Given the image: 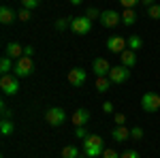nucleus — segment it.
I'll use <instances>...</instances> for the list:
<instances>
[{
  "label": "nucleus",
  "mask_w": 160,
  "mask_h": 158,
  "mask_svg": "<svg viewBox=\"0 0 160 158\" xmlns=\"http://www.w3.org/2000/svg\"><path fill=\"white\" fill-rule=\"evenodd\" d=\"M83 154L88 158H96V156H102L105 152V143H102V137L100 135H90L88 139H83Z\"/></svg>",
  "instance_id": "1"
},
{
  "label": "nucleus",
  "mask_w": 160,
  "mask_h": 158,
  "mask_svg": "<svg viewBox=\"0 0 160 158\" xmlns=\"http://www.w3.org/2000/svg\"><path fill=\"white\" fill-rule=\"evenodd\" d=\"M34 71V62L30 56H22L19 60H15V66H13V75L15 77H30Z\"/></svg>",
  "instance_id": "2"
},
{
  "label": "nucleus",
  "mask_w": 160,
  "mask_h": 158,
  "mask_svg": "<svg viewBox=\"0 0 160 158\" xmlns=\"http://www.w3.org/2000/svg\"><path fill=\"white\" fill-rule=\"evenodd\" d=\"M0 90H2L4 96H15V94L19 92V79L11 73L2 75V77H0Z\"/></svg>",
  "instance_id": "3"
},
{
  "label": "nucleus",
  "mask_w": 160,
  "mask_h": 158,
  "mask_svg": "<svg viewBox=\"0 0 160 158\" xmlns=\"http://www.w3.org/2000/svg\"><path fill=\"white\" fill-rule=\"evenodd\" d=\"M45 122H47L49 126H53V128H58V126H62V124L66 122V111L62 109V107H51V109H47V113H45Z\"/></svg>",
  "instance_id": "4"
},
{
  "label": "nucleus",
  "mask_w": 160,
  "mask_h": 158,
  "mask_svg": "<svg viewBox=\"0 0 160 158\" xmlns=\"http://www.w3.org/2000/svg\"><path fill=\"white\" fill-rule=\"evenodd\" d=\"M141 109L148 111V113L158 111L160 109V94H156V92H145L141 96Z\"/></svg>",
  "instance_id": "5"
},
{
  "label": "nucleus",
  "mask_w": 160,
  "mask_h": 158,
  "mask_svg": "<svg viewBox=\"0 0 160 158\" xmlns=\"http://www.w3.org/2000/svg\"><path fill=\"white\" fill-rule=\"evenodd\" d=\"M109 79H111V84H124V81L130 79V69L124 66V64H115L109 71Z\"/></svg>",
  "instance_id": "6"
},
{
  "label": "nucleus",
  "mask_w": 160,
  "mask_h": 158,
  "mask_svg": "<svg viewBox=\"0 0 160 158\" xmlns=\"http://www.w3.org/2000/svg\"><path fill=\"white\" fill-rule=\"evenodd\" d=\"M71 30L75 34H88L92 30V19H88L86 15H79V17H73V24H71Z\"/></svg>",
  "instance_id": "7"
},
{
  "label": "nucleus",
  "mask_w": 160,
  "mask_h": 158,
  "mask_svg": "<svg viewBox=\"0 0 160 158\" xmlns=\"http://www.w3.org/2000/svg\"><path fill=\"white\" fill-rule=\"evenodd\" d=\"M107 49H109L111 54H118L120 56L124 49H128V41L124 37H118V34L115 37H109L107 38Z\"/></svg>",
  "instance_id": "8"
},
{
  "label": "nucleus",
  "mask_w": 160,
  "mask_h": 158,
  "mask_svg": "<svg viewBox=\"0 0 160 158\" xmlns=\"http://www.w3.org/2000/svg\"><path fill=\"white\" fill-rule=\"evenodd\" d=\"M86 71H83V69H79V66H75V69H71V71H68V77H66V79H68V84L71 85H75V88H81V85L86 84Z\"/></svg>",
  "instance_id": "9"
},
{
  "label": "nucleus",
  "mask_w": 160,
  "mask_h": 158,
  "mask_svg": "<svg viewBox=\"0 0 160 158\" xmlns=\"http://www.w3.org/2000/svg\"><path fill=\"white\" fill-rule=\"evenodd\" d=\"M120 22H122V15L118 11H102V15H100V24L105 28H115Z\"/></svg>",
  "instance_id": "10"
},
{
  "label": "nucleus",
  "mask_w": 160,
  "mask_h": 158,
  "mask_svg": "<svg viewBox=\"0 0 160 158\" xmlns=\"http://www.w3.org/2000/svg\"><path fill=\"white\" fill-rule=\"evenodd\" d=\"M92 71H94L96 77H109V71H111L109 60H105V58H96V60L92 62Z\"/></svg>",
  "instance_id": "11"
},
{
  "label": "nucleus",
  "mask_w": 160,
  "mask_h": 158,
  "mask_svg": "<svg viewBox=\"0 0 160 158\" xmlns=\"http://www.w3.org/2000/svg\"><path fill=\"white\" fill-rule=\"evenodd\" d=\"M4 56H9V58H13V60H19L22 56H24V45H19V43H9L7 45V49H4Z\"/></svg>",
  "instance_id": "12"
},
{
  "label": "nucleus",
  "mask_w": 160,
  "mask_h": 158,
  "mask_svg": "<svg viewBox=\"0 0 160 158\" xmlns=\"http://www.w3.org/2000/svg\"><path fill=\"white\" fill-rule=\"evenodd\" d=\"M15 19H17V13L13 11L11 7H0V24L9 26V24H13Z\"/></svg>",
  "instance_id": "13"
},
{
  "label": "nucleus",
  "mask_w": 160,
  "mask_h": 158,
  "mask_svg": "<svg viewBox=\"0 0 160 158\" xmlns=\"http://www.w3.org/2000/svg\"><path fill=\"white\" fill-rule=\"evenodd\" d=\"M111 137H113V141L124 143V141L130 139V128H126V126H115V130L111 133Z\"/></svg>",
  "instance_id": "14"
},
{
  "label": "nucleus",
  "mask_w": 160,
  "mask_h": 158,
  "mask_svg": "<svg viewBox=\"0 0 160 158\" xmlns=\"http://www.w3.org/2000/svg\"><path fill=\"white\" fill-rule=\"evenodd\" d=\"M88 120H90V113H88V109H77L71 115V122H73L75 126H86Z\"/></svg>",
  "instance_id": "15"
},
{
  "label": "nucleus",
  "mask_w": 160,
  "mask_h": 158,
  "mask_svg": "<svg viewBox=\"0 0 160 158\" xmlns=\"http://www.w3.org/2000/svg\"><path fill=\"white\" fill-rule=\"evenodd\" d=\"M120 62H122L124 66L130 69V66H135V64H137V54L132 51V49H124L122 54H120Z\"/></svg>",
  "instance_id": "16"
},
{
  "label": "nucleus",
  "mask_w": 160,
  "mask_h": 158,
  "mask_svg": "<svg viewBox=\"0 0 160 158\" xmlns=\"http://www.w3.org/2000/svg\"><path fill=\"white\" fill-rule=\"evenodd\" d=\"M96 92L98 94H107L109 92V88H111V79L109 77H96Z\"/></svg>",
  "instance_id": "17"
},
{
  "label": "nucleus",
  "mask_w": 160,
  "mask_h": 158,
  "mask_svg": "<svg viewBox=\"0 0 160 158\" xmlns=\"http://www.w3.org/2000/svg\"><path fill=\"white\" fill-rule=\"evenodd\" d=\"M13 66H15V60L9 58V56H2V60H0V73H2V75H9Z\"/></svg>",
  "instance_id": "18"
},
{
  "label": "nucleus",
  "mask_w": 160,
  "mask_h": 158,
  "mask_svg": "<svg viewBox=\"0 0 160 158\" xmlns=\"http://www.w3.org/2000/svg\"><path fill=\"white\" fill-rule=\"evenodd\" d=\"M122 22L126 26H132L137 22V11L135 9H124L122 11Z\"/></svg>",
  "instance_id": "19"
},
{
  "label": "nucleus",
  "mask_w": 160,
  "mask_h": 158,
  "mask_svg": "<svg viewBox=\"0 0 160 158\" xmlns=\"http://www.w3.org/2000/svg\"><path fill=\"white\" fill-rule=\"evenodd\" d=\"M128 41V49H132V51H137V49L143 47V38L139 37V34H132L130 38H126Z\"/></svg>",
  "instance_id": "20"
},
{
  "label": "nucleus",
  "mask_w": 160,
  "mask_h": 158,
  "mask_svg": "<svg viewBox=\"0 0 160 158\" xmlns=\"http://www.w3.org/2000/svg\"><path fill=\"white\" fill-rule=\"evenodd\" d=\"M62 158H79V147L64 145L62 147Z\"/></svg>",
  "instance_id": "21"
},
{
  "label": "nucleus",
  "mask_w": 160,
  "mask_h": 158,
  "mask_svg": "<svg viewBox=\"0 0 160 158\" xmlns=\"http://www.w3.org/2000/svg\"><path fill=\"white\" fill-rule=\"evenodd\" d=\"M71 24H73V17H62V19H58V22H56V30L64 32L66 28H71Z\"/></svg>",
  "instance_id": "22"
},
{
  "label": "nucleus",
  "mask_w": 160,
  "mask_h": 158,
  "mask_svg": "<svg viewBox=\"0 0 160 158\" xmlns=\"http://www.w3.org/2000/svg\"><path fill=\"white\" fill-rule=\"evenodd\" d=\"M13 130H15V126H13L11 120H2V122H0V133L4 135V137H7V135H11Z\"/></svg>",
  "instance_id": "23"
},
{
  "label": "nucleus",
  "mask_w": 160,
  "mask_h": 158,
  "mask_svg": "<svg viewBox=\"0 0 160 158\" xmlns=\"http://www.w3.org/2000/svg\"><path fill=\"white\" fill-rule=\"evenodd\" d=\"M148 17L149 19H160V4L158 2L152 4V7H148Z\"/></svg>",
  "instance_id": "24"
},
{
  "label": "nucleus",
  "mask_w": 160,
  "mask_h": 158,
  "mask_svg": "<svg viewBox=\"0 0 160 158\" xmlns=\"http://www.w3.org/2000/svg\"><path fill=\"white\" fill-rule=\"evenodd\" d=\"M100 15H102V11H98L96 7H90L86 11V17L88 19H100Z\"/></svg>",
  "instance_id": "25"
},
{
  "label": "nucleus",
  "mask_w": 160,
  "mask_h": 158,
  "mask_svg": "<svg viewBox=\"0 0 160 158\" xmlns=\"http://www.w3.org/2000/svg\"><path fill=\"white\" fill-rule=\"evenodd\" d=\"M75 137L83 141V139H88V137H90V133H88L86 126H77V130H75Z\"/></svg>",
  "instance_id": "26"
},
{
  "label": "nucleus",
  "mask_w": 160,
  "mask_h": 158,
  "mask_svg": "<svg viewBox=\"0 0 160 158\" xmlns=\"http://www.w3.org/2000/svg\"><path fill=\"white\" fill-rule=\"evenodd\" d=\"M38 4H41V0H22V7L24 9H30V11H34Z\"/></svg>",
  "instance_id": "27"
},
{
  "label": "nucleus",
  "mask_w": 160,
  "mask_h": 158,
  "mask_svg": "<svg viewBox=\"0 0 160 158\" xmlns=\"http://www.w3.org/2000/svg\"><path fill=\"white\" fill-rule=\"evenodd\" d=\"M130 137H132L135 141L143 139V128H141V126H135V128H130Z\"/></svg>",
  "instance_id": "28"
},
{
  "label": "nucleus",
  "mask_w": 160,
  "mask_h": 158,
  "mask_svg": "<svg viewBox=\"0 0 160 158\" xmlns=\"http://www.w3.org/2000/svg\"><path fill=\"white\" fill-rule=\"evenodd\" d=\"M30 17H32V11L30 9H22V11L17 13V19H22V22H28Z\"/></svg>",
  "instance_id": "29"
},
{
  "label": "nucleus",
  "mask_w": 160,
  "mask_h": 158,
  "mask_svg": "<svg viewBox=\"0 0 160 158\" xmlns=\"http://www.w3.org/2000/svg\"><path fill=\"white\" fill-rule=\"evenodd\" d=\"M122 154H118L113 147H105V152H102V158H120Z\"/></svg>",
  "instance_id": "30"
},
{
  "label": "nucleus",
  "mask_w": 160,
  "mask_h": 158,
  "mask_svg": "<svg viewBox=\"0 0 160 158\" xmlns=\"http://www.w3.org/2000/svg\"><path fill=\"white\" fill-rule=\"evenodd\" d=\"M0 109H2V120H11V109L7 107V103H4V100L0 103Z\"/></svg>",
  "instance_id": "31"
},
{
  "label": "nucleus",
  "mask_w": 160,
  "mask_h": 158,
  "mask_svg": "<svg viewBox=\"0 0 160 158\" xmlns=\"http://www.w3.org/2000/svg\"><path fill=\"white\" fill-rule=\"evenodd\" d=\"M139 2H141V0H120V4H122L124 9H135Z\"/></svg>",
  "instance_id": "32"
},
{
  "label": "nucleus",
  "mask_w": 160,
  "mask_h": 158,
  "mask_svg": "<svg viewBox=\"0 0 160 158\" xmlns=\"http://www.w3.org/2000/svg\"><path fill=\"white\" fill-rule=\"evenodd\" d=\"M120 158H141V156H139V152H135V150H126Z\"/></svg>",
  "instance_id": "33"
},
{
  "label": "nucleus",
  "mask_w": 160,
  "mask_h": 158,
  "mask_svg": "<svg viewBox=\"0 0 160 158\" xmlns=\"http://www.w3.org/2000/svg\"><path fill=\"white\" fill-rule=\"evenodd\" d=\"M113 115H115V126H124L126 115H124V113H113Z\"/></svg>",
  "instance_id": "34"
},
{
  "label": "nucleus",
  "mask_w": 160,
  "mask_h": 158,
  "mask_svg": "<svg viewBox=\"0 0 160 158\" xmlns=\"http://www.w3.org/2000/svg\"><path fill=\"white\" fill-rule=\"evenodd\" d=\"M102 111H105V113H113V103L105 100V103H102Z\"/></svg>",
  "instance_id": "35"
},
{
  "label": "nucleus",
  "mask_w": 160,
  "mask_h": 158,
  "mask_svg": "<svg viewBox=\"0 0 160 158\" xmlns=\"http://www.w3.org/2000/svg\"><path fill=\"white\" fill-rule=\"evenodd\" d=\"M32 54H34V47H32V45H26L24 47V56H30V58H32Z\"/></svg>",
  "instance_id": "36"
},
{
  "label": "nucleus",
  "mask_w": 160,
  "mask_h": 158,
  "mask_svg": "<svg viewBox=\"0 0 160 158\" xmlns=\"http://www.w3.org/2000/svg\"><path fill=\"white\" fill-rule=\"evenodd\" d=\"M141 4H145V7H152V4H156V0H141Z\"/></svg>",
  "instance_id": "37"
},
{
  "label": "nucleus",
  "mask_w": 160,
  "mask_h": 158,
  "mask_svg": "<svg viewBox=\"0 0 160 158\" xmlns=\"http://www.w3.org/2000/svg\"><path fill=\"white\" fill-rule=\"evenodd\" d=\"M81 2H83V0H71V4H75V7H79Z\"/></svg>",
  "instance_id": "38"
},
{
  "label": "nucleus",
  "mask_w": 160,
  "mask_h": 158,
  "mask_svg": "<svg viewBox=\"0 0 160 158\" xmlns=\"http://www.w3.org/2000/svg\"><path fill=\"white\" fill-rule=\"evenodd\" d=\"M86 158H88V156H86Z\"/></svg>",
  "instance_id": "39"
}]
</instances>
